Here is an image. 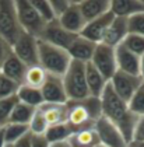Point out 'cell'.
Wrapping results in <instances>:
<instances>
[{
	"label": "cell",
	"instance_id": "obj_1",
	"mask_svg": "<svg viewBox=\"0 0 144 147\" xmlns=\"http://www.w3.org/2000/svg\"><path fill=\"white\" fill-rule=\"evenodd\" d=\"M100 100L101 107H102V116L111 121L119 129V132L122 133L127 144L132 143L134 126L137 123L139 116L133 115L129 111L127 102L123 101L119 95H116V92L113 91L109 83L106 84L104 92L101 94Z\"/></svg>",
	"mask_w": 144,
	"mask_h": 147
},
{
	"label": "cell",
	"instance_id": "obj_2",
	"mask_svg": "<svg viewBox=\"0 0 144 147\" xmlns=\"http://www.w3.org/2000/svg\"><path fill=\"white\" fill-rule=\"evenodd\" d=\"M38 59H39V66L48 74H53L59 77L65 76L66 70L71 63V57L67 53V51L44 42L41 39H38Z\"/></svg>",
	"mask_w": 144,
	"mask_h": 147
},
{
	"label": "cell",
	"instance_id": "obj_3",
	"mask_svg": "<svg viewBox=\"0 0 144 147\" xmlns=\"http://www.w3.org/2000/svg\"><path fill=\"white\" fill-rule=\"evenodd\" d=\"M62 80L69 101H81L89 97L85 79V63L71 60Z\"/></svg>",
	"mask_w": 144,
	"mask_h": 147
},
{
	"label": "cell",
	"instance_id": "obj_4",
	"mask_svg": "<svg viewBox=\"0 0 144 147\" xmlns=\"http://www.w3.org/2000/svg\"><path fill=\"white\" fill-rule=\"evenodd\" d=\"M22 32L24 31L17 18L14 0H0V36L13 46Z\"/></svg>",
	"mask_w": 144,
	"mask_h": 147
},
{
	"label": "cell",
	"instance_id": "obj_5",
	"mask_svg": "<svg viewBox=\"0 0 144 147\" xmlns=\"http://www.w3.org/2000/svg\"><path fill=\"white\" fill-rule=\"evenodd\" d=\"M14 6H15L17 18H18V23L21 25L22 31L38 39L39 35L42 34L46 23L32 7L30 0H14Z\"/></svg>",
	"mask_w": 144,
	"mask_h": 147
},
{
	"label": "cell",
	"instance_id": "obj_6",
	"mask_svg": "<svg viewBox=\"0 0 144 147\" xmlns=\"http://www.w3.org/2000/svg\"><path fill=\"white\" fill-rule=\"evenodd\" d=\"M91 63L105 77L106 81H109L113 77V74L118 71L115 48H111L105 44H98L95 48L94 56L91 59Z\"/></svg>",
	"mask_w": 144,
	"mask_h": 147
},
{
	"label": "cell",
	"instance_id": "obj_7",
	"mask_svg": "<svg viewBox=\"0 0 144 147\" xmlns=\"http://www.w3.org/2000/svg\"><path fill=\"white\" fill-rule=\"evenodd\" d=\"M13 53L21 60L22 63H25L28 67L39 65V59H38V39L32 35L22 32L18 39L11 46Z\"/></svg>",
	"mask_w": 144,
	"mask_h": 147
},
{
	"label": "cell",
	"instance_id": "obj_8",
	"mask_svg": "<svg viewBox=\"0 0 144 147\" xmlns=\"http://www.w3.org/2000/svg\"><path fill=\"white\" fill-rule=\"evenodd\" d=\"M76 36L77 35L71 34L67 30H65L57 20H53V21H50V23H48L45 25L44 31L39 35L38 39L67 51L69 46L71 45V42L76 39Z\"/></svg>",
	"mask_w": 144,
	"mask_h": 147
},
{
	"label": "cell",
	"instance_id": "obj_9",
	"mask_svg": "<svg viewBox=\"0 0 144 147\" xmlns=\"http://www.w3.org/2000/svg\"><path fill=\"white\" fill-rule=\"evenodd\" d=\"M144 81L141 80L140 76H133V74H127L123 73L120 70H118L113 77L109 80V84L116 92V95H119L123 101L129 102L130 98L133 97L136 90L143 84Z\"/></svg>",
	"mask_w": 144,
	"mask_h": 147
},
{
	"label": "cell",
	"instance_id": "obj_10",
	"mask_svg": "<svg viewBox=\"0 0 144 147\" xmlns=\"http://www.w3.org/2000/svg\"><path fill=\"white\" fill-rule=\"evenodd\" d=\"M94 129L97 132V135L100 137L101 144L105 147H127V142L124 140L122 133L119 132V129L112 123L111 121H108L106 118L101 116L100 119L95 122Z\"/></svg>",
	"mask_w": 144,
	"mask_h": 147
},
{
	"label": "cell",
	"instance_id": "obj_11",
	"mask_svg": "<svg viewBox=\"0 0 144 147\" xmlns=\"http://www.w3.org/2000/svg\"><path fill=\"white\" fill-rule=\"evenodd\" d=\"M67 123L73 127L74 132L94 127L95 121L87 111L83 100L81 101H69L67 102Z\"/></svg>",
	"mask_w": 144,
	"mask_h": 147
},
{
	"label": "cell",
	"instance_id": "obj_12",
	"mask_svg": "<svg viewBox=\"0 0 144 147\" xmlns=\"http://www.w3.org/2000/svg\"><path fill=\"white\" fill-rule=\"evenodd\" d=\"M41 92L44 97V102L46 104H67L69 102L65 86H63V80L59 76L48 74L41 88Z\"/></svg>",
	"mask_w": 144,
	"mask_h": 147
},
{
	"label": "cell",
	"instance_id": "obj_13",
	"mask_svg": "<svg viewBox=\"0 0 144 147\" xmlns=\"http://www.w3.org/2000/svg\"><path fill=\"white\" fill-rule=\"evenodd\" d=\"M113 18H115V16H113L112 11L105 13L104 16H101L98 18H95L92 21H88L80 35L84 36L85 39L91 41V42H94V44H101L102 38H104V35L106 32L108 27L113 21Z\"/></svg>",
	"mask_w": 144,
	"mask_h": 147
},
{
	"label": "cell",
	"instance_id": "obj_14",
	"mask_svg": "<svg viewBox=\"0 0 144 147\" xmlns=\"http://www.w3.org/2000/svg\"><path fill=\"white\" fill-rule=\"evenodd\" d=\"M78 1L80 0H70V6L67 9L65 14L62 17L57 18V21L60 23V25L67 30L69 32L74 35H80L81 31L84 30L85 27V20L83 17V14L80 11V7H78Z\"/></svg>",
	"mask_w": 144,
	"mask_h": 147
},
{
	"label": "cell",
	"instance_id": "obj_15",
	"mask_svg": "<svg viewBox=\"0 0 144 147\" xmlns=\"http://www.w3.org/2000/svg\"><path fill=\"white\" fill-rule=\"evenodd\" d=\"M129 35V27H127V18L124 17H115L111 25L108 27L106 32L102 38L101 44L111 46V48H116L120 45L124 38Z\"/></svg>",
	"mask_w": 144,
	"mask_h": 147
},
{
	"label": "cell",
	"instance_id": "obj_16",
	"mask_svg": "<svg viewBox=\"0 0 144 147\" xmlns=\"http://www.w3.org/2000/svg\"><path fill=\"white\" fill-rule=\"evenodd\" d=\"M97 45L98 44H94L88 39H85L84 36L77 35L76 39L71 42V45L69 46L67 53L70 55L71 60H77V62H81V63H88L94 56Z\"/></svg>",
	"mask_w": 144,
	"mask_h": 147
},
{
	"label": "cell",
	"instance_id": "obj_17",
	"mask_svg": "<svg viewBox=\"0 0 144 147\" xmlns=\"http://www.w3.org/2000/svg\"><path fill=\"white\" fill-rule=\"evenodd\" d=\"M115 56H116L118 70H120L123 73H127V74L140 76L139 74V70H140V56L134 55L133 52L126 49L122 44L115 48Z\"/></svg>",
	"mask_w": 144,
	"mask_h": 147
},
{
	"label": "cell",
	"instance_id": "obj_18",
	"mask_svg": "<svg viewBox=\"0 0 144 147\" xmlns=\"http://www.w3.org/2000/svg\"><path fill=\"white\" fill-rule=\"evenodd\" d=\"M28 66L25 63H22L18 57L14 53H11L10 56L4 60V63L0 67V74L6 76L7 79L13 80L14 83H17L18 86L24 84V79H25V73H27Z\"/></svg>",
	"mask_w": 144,
	"mask_h": 147
},
{
	"label": "cell",
	"instance_id": "obj_19",
	"mask_svg": "<svg viewBox=\"0 0 144 147\" xmlns=\"http://www.w3.org/2000/svg\"><path fill=\"white\" fill-rule=\"evenodd\" d=\"M78 7L85 23H88L111 11V0H80Z\"/></svg>",
	"mask_w": 144,
	"mask_h": 147
},
{
	"label": "cell",
	"instance_id": "obj_20",
	"mask_svg": "<svg viewBox=\"0 0 144 147\" xmlns=\"http://www.w3.org/2000/svg\"><path fill=\"white\" fill-rule=\"evenodd\" d=\"M111 11L115 17L129 18L144 13V0H111Z\"/></svg>",
	"mask_w": 144,
	"mask_h": 147
},
{
	"label": "cell",
	"instance_id": "obj_21",
	"mask_svg": "<svg viewBox=\"0 0 144 147\" xmlns=\"http://www.w3.org/2000/svg\"><path fill=\"white\" fill-rule=\"evenodd\" d=\"M38 109L42 112L49 126L67 122V104H46L44 102Z\"/></svg>",
	"mask_w": 144,
	"mask_h": 147
},
{
	"label": "cell",
	"instance_id": "obj_22",
	"mask_svg": "<svg viewBox=\"0 0 144 147\" xmlns=\"http://www.w3.org/2000/svg\"><path fill=\"white\" fill-rule=\"evenodd\" d=\"M85 79H87V87H88L89 95L97 97V98H100L101 94L104 92L105 87H106V84L109 83V81L105 80V77L97 69L92 66L91 62L85 63Z\"/></svg>",
	"mask_w": 144,
	"mask_h": 147
},
{
	"label": "cell",
	"instance_id": "obj_23",
	"mask_svg": "<svg viewBox=\"0 0 144 147\" xmlns=\"http://www.w3.org/2000/svg\"><path fill=\"white\" fill-rule=\"evenodd\" d=\"M17 98L18 102H22L25 105H30L32 108H39L44 104V97L39 88H34L28 86H20V88L17 91Z\"/></svg>",
	"mask_w": 144,
	"mask_h": 147
},
{
	"label": "cell",
	"instance_id": "obj_24",
	"mask_svg": "<svg viewBox=\"0 0 144 147\" xmlns=\"http://www.w3.org/2000/svg\"><path fill=\"white\" fill-rule=\"evenodd\" d=\"M73 147H92L101 144L100 137L97 135L94 127H88V129H83L76 132L73 137L70 139Z\"/></svg>",
	"mask_w": 144,
	"mask_h": 147
},
{
	"label": "cell",
	"instance_id": "obj_25",
	"mask_svg": "<svg viewBox=\"0 0 144 147\" xmlns=\"http://www.w3.org/2000/svg\"><path fill=\"white\" fill-rule=\"evenodd\" d=\"M74 133L76 132L73 130V127L66 122V123L49 126L44 136L49 143H55V142H62V140H70Z\"/></svg>",
	"mask_w": 144,
	"mask_h": 147
},
{
	"label": "cell",
	"instance_id": "obj_26",
	"mask_svg": "<svg viewBox=\"0 0 144 147\" xmlns=\"http://www.w3.org/2000/svg\"><path fill=\"white\" fill-rule=\"evenodd\" d=\"M35 111H36V108L25 105L22 102H17V105L14 107V109H13V112L10 115V122L9 123L30 125Z\"/></svg>",
	"mask_w": 144,
	"mask_h": 147
},
{
	"label": "cell",
	"instance_id": "obj_27",
	"mask_svg": "<svg viewBox=\"0 0 144 147\" xmlns=\"http://www.w3.org/2000/svg\"><path fill=\"white\" fill-rule=\"evenodd\" d=\"M46 76H48V73L39 65L30 66V67L27 69V73H25L24 86H28V87H34V88H39L41 90L42 86H44L45 80H46Z\"/></svg>",
	"mask_w": 144,
	"mask_h": 147
},
{
	"label": "cell",
	"instance_id": "obj_28",
	"mask_svg": "<svg viewBox=\"0 0 144 147\" xmlns=\"http://www.w3.org/2000/svg\"><path fill=\"white\" fill-rule=\"evenodd\" d=\"M30 132L28 125H18V123H9L7 126L3 127V135L6 144H14L20 137Z\"/></svg>",
	"mask_w": 144,
	"mask_h": 147
},
{
	"label": "cell",
	"instance_id": "obj_29",
	"mask_svg": "<svg viewBox=\"0 0 144 147\" xmlns=\"http://www.w3.org/2000/svg\"><path fill=\"white\" fill-rule=\"evenodd\" d=\"M18 98L17 95L10 97V98H4L0 100V129H3L4 126H7L10 122V115L14 109V107L17 105Z\"/></svg>",
	"mask_w": 144,
	"mask_h": 147
},
{
	"label": "cell",
	"instance_id": "obj_30",
	"mask_svg": "<svg viewBox=\"0 0 144 147\" xmlns=\"http://www.w3.org/2000/svg\"><path fill=\"white\" fill-rule=\"evenodd\" d=\"M129 111L136 116H144V83L136 90L130 101L127 102Z\"/></svg>",
	"mask_w": 144,
	"mask_h": 147
},
{
	"label": "cell",
	"instance_id": "obj_31",
	"mask_svg": "<svg viewBox=\"0 0 144 147\" xmlns=\"http://www.w3.org/2000/svg\"><path fill=\"white\" fill-rule=\"evenodd\" d=\"M30 1H31L34 9L36 10V13L41 16V18L46 24L53 21V20H57L55 17V14H53V11H52L49 0H30Z\"/></svg>",
	"mask_w": 144,
	"mask_h": 147
},
{
	"label": "cell",
	"instance_id": "obj_32",
	"mask_svg": "<svg viewBox=\"0 0 144 147\" xmlns=\"http://www.w3.org/2000/svg\"><path fill=\"white\" fill-rule=\"evenodd\" d=\"M30 132L35 136H44L45 132L48 130V127H49V125L46 122V119H45V116L42 115V112L36 108V111L34 113L32 119H31V122H30Z\"/></svg>",
	"mask_w": 144,
	"mask_h": 147
},
{
	"label": "cell",
	"instance_id": "obj_33",
	"mask_svg": "<svg viewBox=\"0 0 144 147\" xmlns=\"http://www.w3.org/2000/svg\"><path fill=\"white\" fill-rule=\"evenodd\" d=\"M122 45L124 46L126 49H129L130 52H133L134 55H137V56L144 55V36L129 34L124 38Z\"/></svg>",
	"mask_w": 144,
	"mask_h": 147
},
{
	"label": "cell",
	"instance_id": "obj_34",
	"mask_svg": "<svg viewBox=\"0 0 144 147\" xmlns=\"http://www.w3.org/2000/svg\"><path fill=\"white\" fill-rule=\"evenodd\" d=\"M18 88H20V86L17 83H14L10 79H7L3 74H0V100L10 98V97L17 95Z\"/></svg>",
	"mask_w": 144,
	"mask_h": 147
},
{
	"label": "cell",
	"instance_id": "obj_35",
	"mask_svg": "<svg viewBox=\"0 0 144 147\" xmlns=\"http://www.w3.org/2000/svg\"><path fill=\"white\" fill-rule=\"evenodd\" d=\"M127 27H129V34L144 36V13L129 17L127 18Z\"/></svg>",
	"mask_w": 144,
	"mask_h": 147
},
{
	"label": "cell",
	"instance_id": "obj_36",
	"mask_svg": "<svg viewBox=\"0 0 144 147\" xmlns=\"http://www.w3.org/2000/svg\"><path fill=\"white\" fill-rule=\"evenodd\" d=\"M49 3H50L52 11H53L56 18L62 17L70 6V0H49Z\"/></svg>",
	"mask_w": 144,
	"mask_h": 147
},
{
	"label": "cell",
	"instance_id": "obj_37",
	"mask_svg": "<svg viewBox=\"0 0 144 147\" xmlns=\"http://www.w3.org/2000/svg\"><path fill=\"white\" fill-rule=\"evenodd\" d=\"M132 142H144V116H140L137 119V123L134 126V132Z\"/></svg>",
	"mask_w": 144,
	"mask_h": 147
},
{
	"label": "cell",
	"instance_id": "obj_38",
	"mask_svg": "<svg viewBox=\"0 0 144 147\" xmlns=\"http://www.w3.org/2000/svg\"><path fill=\"white\" fill-rule=\"evenodd\" d=\"M11 53H13L11 45L10 44H7V42L0 36V67H1V65L4 63V60L10 56Z\"/></svg>",
	"mask_w": 144,
	"mask_h": 147
},
{
	"label": "cell",
	"instance_id": "obj_39",
	"mask_svg": "<svg viewBox=\"0 0 144 147\" xmlns=\"http://www.w3.org/2000/svg\"><path fill=\"white\" fill-rule=\"evenodd\" d=\"M13 147H32V133L31 132L25 133L13 144Z\"/></svg>",
	"mask_w": 144,
	"mask_h": 147
},
{
	"label": "cell",
	"instance_id": "obj_40",
	"mask_svg": "<svg viewBox=\"0 0 144 147\" xmlns=\"http://www.w3.org/2000/svg\"><path fill=\"white\" fill-rule=\"evenodd\" d=\"M32 147H49V142L45 139V136L32 135Z\"/></svg>",
	"mask_w": 144,
	"mask_h": 147
},
{
	"label": "cell",
	"instance_id": "obj_41",
	"mask_svg": "<svg viewBox=\"0 0 144 147\" xmlns=\"http://www.w3.org/2000/svg\"><path fill=\"white\" fill-rule=\"evenodd\" d=\"M49 147H73L70 140H62V142H55V143H49Z\"/></svg>",
	"mask_w": 144,
	"mask_h": 147
},
{
	"label": "cell",
	"instance_id": "obj_42",
	"mask_svg": "<svg viewBox=\"0 0 144 147\" xmlns=\"http://www.w3.org/2000/svg\"><path fill=\"white\" fill-rule=\"evenodd\" d=\"M139 74H140L141 80L144 81V55L140 56V70H139Z\"/></svg>",
	"mask_w": 144,
	"mask_h": 147
},
{
	"label": "cell",
	"instance_id": "obj_43",
	"mask_svg": "<svg viewBox=\"0 0 144 147\" xmlns=\"http://www.w3.org/2000/svg\"><path fill=\"white\" fill-rule=\"evenodd\" d=\"M127 147H144V142H132V143H129V146Z\"/></svg>",
	"mask_w": 144,
	"mask_h": 147
},
{
	"label": "cell",
	"instance_id": "obj_44",
	"mask_svg": "<svg viewBox=\"0 0 144 147\" xmlns=\"http://www.w3.org/2000/svg\"><path fill=\"white\" fill-rule=\"evenodd\" d=\"M6 146V140H4V135H3V129H0V147Z\"/></svg>",
	"mask_w": 144,
	"mask_h": 147
},
{
	"label": "cell",
	"instance_id": "obj_45",
	"mask_svg": "<svg viewBox=\"0 0 144 147\" xmlns=\"http://www.w3.org/2000/svg\"><path fill=\"white\" fill-rule=\"evenodd\" d=\"M92 147H105L104 144H98V146H92Z\"/></svg>",
	"mask_w": 144,
	"mask_h": 147
},
{
	"label": "cell",
	"instance_id": "obj_46",
	"mask_svg": "<svg viewBox=\"0 0 144 147\" xmlns=\"http://www.w3.org/2000/svg\"><path fill=\"white\" fill-rule=\"evenodd\" d=\"M4 147H13V144H6Z\"/></svg>",
	"mask_w": 144,
	"mask_h": 147
}]
</instances>
